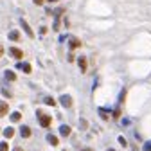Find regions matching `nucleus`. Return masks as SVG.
<instances>
[{"mask_svg": "<svg viewBox=\"0 0 151 151\" xmlns=\"http://www.w3.org/2000/svg\"><path fill=\"white\" fill-rule=\"evenodd\" d=\"M7 149H9L7 142H2V144H0V151H7Z\"/></svg>", "mask_w": 151, "mask_h": 151, "instance_id": "f3484780", "label": "nucleus"}, {"mask_svg": "<svg viewBox=\"0 0 151 151\" xmlns=\"http://www.w3.org/2000/svg\"><path fill=\"white\" fill-rule=\"evenodd\" d=\"M18 67H20V68H22L24 72H27V74L31 72V65H29V63H20V65H18Z\"/></svg>", "mask_w": 151, "mask_h": 151, "instance_id": "4468645a", "label": "nucleus"}, {"mask_svg": "<svg viewBox=\"0 0 151 151\" xmlns=\"http://www.w3.org/2000/svg\"><path fill=\"white\" fill-rule=\"evenodd\" d=\"M9 54L13 56V58H16V60H22L24 58V52L20 49H16V47H9Z\"/></svg>", "mask_w": 151, "mask_h": 151, "instance_id": "f03ea898", "label": "nucleus"}, {"mask_svg": "<svg viewBox=\"0 0 151 151\" xmlns=\"http://www.w3.org/2000/svg\"><path fill=\"white\" fill-rule=\"evenodd\" d=\"M13 151H24V149H22V147H14Z\"/></svg>", "mask_w": 151, "mask_h": 151, "instance_id": "412c9836", "label": "nucleus"}, {"mask_svg": "<svg viewBox=\"0 0 151 151\" xmlns=\"http://www.w3.org/2000/svg\"><path fill=\"white\" fill-rule=\"evenodd\" d=\"M108 151H115V149H111V147H110V149H108Z\"/></svg>", "mask_w": 151, "mask_h": 151, "instance_id": "5701e85b", "label": "nucleus"}, {"mask_svg": "<svg viewBox=\"0 0 151 151\" xmlns=\"http://www.w3.org/2000/svg\"><path fill=\"white\" fill-rule=\"evenodd\" d=\"M20 25L24 27V31H25V34H27L29 38H34V32H32V29L29 27V24H27V22L24 20V18H22V20H20Z\"/></svg>", "mask_w": 151, "mask_h": 151, "instance_id": "7ed1b4c3", "label": "nucleus"}, {"mask_svg": "<svg viewBox=\"0 0 151 151\" xmlns=\"http://www.w3.org/2000/svg\"><path fill=\"white\" fill-rule=\"evenodd\" d=\"M4 135H6L7 139H11V137L14 135V129H13V128H6V129H4Z\"/></svg>", "mask_w": 151, "mask_h": 151, "instance_id": "f8f14e48", "label": "nucleus"}, {"mask_svg": "<svg viewBox=\"0 0 151 151\" xmlns=\"http://www.w3.org/2000/svg\"><path fill=\"white\" fill-rule=\"evenodd\" d=\"M45 103H47L49 106H54V104H56V101H54L52 97H45Z\"/></svg>", "mask_w": 151, "mask_h": 151, "instance_id": "dca6fc26", "label": "nucleus"}, {"mask_svg": "<svg viewBox=\"0 0 151 151\" xmlns=\"http://www.w3.org/2000/svg\"><path fill=\"white\" fill-rule=\"evenodd\" d=\"M34 4H36V6H42V4H43V0H34Z\"/></svg>", "mask_w": 151, "mask_h": 151, "instance_id": "aec40b11", "label": "nucleus"}, {"mask_svg": "<svg viewBox=\"0 0 151 151\" xmlns=\"http://www.w3.org/2000/svg\"><path fill=\"white\" fill-rule=\"evenodd\" d=\"M78 61H79V68H81V72H86V58H79Z\"/></svg>", "mask_w": 151, "mask_h": 151, "instance_id": "9b49d317", "label": "nucleus"}, {"mask_svg": "<svg viewBox=\"0 0 151 151\" xmlns=\"http://www.w3.org/2000/svg\"><path fill=\"white\" fill-rule=\"evenodd\" d=\"M119 142H121V144H122V146H124V147H126V146H128V142H126V139H124V137H119Z\"/></svg>", "mask_w": 151, "mask_h": 151, "instance_id": "a211bd4d", "label": "nucleus"}, {"mask_svg": "<svg viewBox=\"0 0 151 151\" xmlns=\"http://www.w3.org/2000/svg\"><path fill=\"white\" fill-rule=\"evenodd\" d=\"M144 151H151V142H146V146H144Z\"/></svg>", "mask_w": 151, "mask_h": 151, "instance_id": "6ab92c4d", "label": "nucleus"}, {"mask_svg": "<svg viewBox=\"0 0 151 151\" xmlns=\"http://www.w3.org/2000/svg\"><path fill=\"white\" fill-rule=\"evenodd\" d=\"M60 103H61L65 108H70V106H72V97H70V96H61V97H60Z\"/></svg>", "mask_w": 151, "mask_h": 151, "instance_id": "39448f33", "label": "nucleus"}, {"mask_svg": "<svg viewBox=\"0 0 151 151\" xmlns=\"http://www.w3.org/2000/svg\"><path fill=\"white\" fill-rule=\"evenodd\" d=\"M20 119H22V115H20V113H18V111L11 113V121H13V122H18V121H20Z\"/></svg>", "mask_w": 151, "mask_h": 151, "instance_id": "ddd939ff", "label": "nucleus"}, {"mask_svg": "<svg viewBox=\"0 0 151 151\" xmlns=\"http://www.w3.org/2000/svg\"><path fill=\"white\" fill-rule=\"evenodd\" d=\"M9 40H11V42H18V40H20V34H18V31H11V32H9Z\"/></svg>", "mask_w": 151, "mask_h": 151, "instance_id": "1a4fd4ad", "label": "nucleus"}, {"mask_svg": "<svg viewBox=\"0 0 151 151\" xmlns=\"http://www.w3.org/2000/svg\"><path fill=\"white\" fill-rule=\"evenodd\" d=\"M2 54H4V49H2V47H0V56H2Z\"/></svg>", "mask_w": 151, "mask_h": 151, "instance_id": "4be33fe9", "label": "nucleus"}, {"mask_svg": "<svg viewBox=\"0 0 151 151\" xmlns=\"http://www.w3.org/2000/svg\"><path fill=\"white\" fill-rule=\"evenodd\" d=\"M7 111H9V104L6 101H0V117H4Z\"/></svg>", "mask_w": 151, "mask_h": 151, "instance_id": "423d86ee", "label": "nucleus"}, {"mask_svg": "<svg viewBox=\"0 0 151 151\" xmlns=\"http://www.w3.org/2000/svg\"><path fill=\"white\" fill-rule=\"evenodd\" d=\"M6 79H9V81H14V79H16V74H14L13 70H6Z\"/></svg>", "mask_w": 151, "mask_h": 151, "instance_id": "9d476101", "label": "nucleus"}, {"mask_svg": "<svg viewBox=\"0 0 151 151\" xmlns=\"http://www.w3.org/2000/svg\"><path fill=\"white\" fill-rule=\"evenodd\" d=\"M36 115H38V119H40L42 128H49V126H50V122H52V117H50V115L43 113L42 110H38V111H36Z\"/></svg>", "mask_w": 151, "mask_h": 151, "instance_id": "f257e3e1", "label": "nucleus"}, {"mask_svg": "<svg viewBox=\"0 0 151 151\" xmlns=\"http://www.w3.org/2000/svg\"><path fill=\"white\" fill-rule=\"evenodd\" d=\"M60 131H61V135H63V137H68V135H70V126L63 124V126L60 128Z\"/></svg>", "mask_w": 151, "mask_h": 151, "instance_id": "6e6552de", "label": "nucleus"}, {"mask_svg": "<svg viewBox=\"0 0 151 151\" xmlns=\"http://www.w3.org/2000/svg\"><path fill=\"white\" fill-rule=\"evenodd\" d=\"M68 45H70V49H72V50H74V49H79V47H81V40H79V38H74V36H70Z\"/></svg>", "mask_w": 151, "mask_h": 151, "instance_id": "20e7f679", "label": "nucleus"}, {"mask_svg": "<svg viewBox=\"0 0 151 151\" xmlns=\"http://www.w3.org/2000/svg\"><path fill=\"white\" fill-rule=\"evenodd\" d=\"M47 140H49L52 146H56V144H58V137H56V135H49V137H47Z\"/></svg>", "mask_w": 151, "mask_h": 151, "instance_id": "2eb2a0df", "label": "nucleus"}, {"mask_svg": "<svg viewBox=\"0 0 151 151\" xmlns=\"http://www.w3.org/2000/svg\"><path fill=\"white\" fill-rule=\"evenodd\" d=\"M85 151H92V149H85Z\"/></svg>", "mask_w": 151, "mask_h": 151, "instance_id": "b1692460", "label": "nucleus"}, {"mask_svg": "<svg viewBox=\"0 0 151 151\" xmlns=\"http://www.w3.org/2000/svg\"><path fill=\"white\" fill-rule=\"evenodd\" d=\"M20 133H22V137L29 139V137H31V128H29V126H22V128H20Z\"/></svg>", "mask_w": 151, "mask_h": 151, "instance_id": "0eeeda50", "label": "nucleus"}]
</instances>
